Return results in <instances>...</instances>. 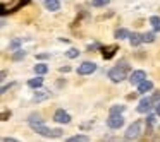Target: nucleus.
Returning <instances> with one entry per match:
<instances>
[{
  "mask_svg": "<svg viewBox=\"0 0 160 142\" xmlns=\"http://www.w3.org/2000/svg\"><path fill=\"white\" fill-rule=\"evenodd\" d=\"M11 87H14V82H12V84H9V86H4V87H2V94H5L9 89H11Z\"/></svg>",
  "mask_w": 160,
  "mask_h": 142,
  "instance_id": "c85d7f7f",
  "label": "nucleus"
},
{
  "mask_svg": "<svg viewBox=\"0 0 160 142\" xmlns=\"http://www.w3.org/2000/svg\"><path fill=\"white\" fill-rule=\"evenodd\" d=\"M71 67H60V72H69Z\"/></svg>",
  "mask_w": 160,
  "mask_h": 142,
  "instance_id": "2f4dec72",
  "label": "nucleus"
},
{
  "mask_svg": "<svg viewBox=\"0 0 160 142\" xmlns=\"http://www.w3.org/2000/svg\"><path fill=\"white\" fill-rule=\"evenodd\" d=\"M31 128L36 134L43 135V137H50V139H57V137L62 135V130H60V128H48V127H45V123H36V125H33Z\"/></svg>",
  "mask_w": 160,
  "mask_h": 142,
  "instance_id": "f257e3e1",
  "label": "nucleus"
},
{
  "mask_svg": "<svg viewBox=\"0 0 160 142\" xmlns=\"http://www.w3.org/2000/svg\"><path fill=\"white\" fill-rule=\"evenodd\" d=\"M128 76V65H121V67H114V69L108 70V79L112 82H122Z\"/></svg>",
  "mask_w": 160,
  "mask_h": 142,
  "instance_id": "f03ea898",
  "label": "nucleus"
},
{
  "mask_svg": "<svg viewBox=\"0 0 160 142\" xmlns=\"http://www.w3.org/2000/svg\"><path fill=\"white\" fill-rule=\"evenodd\" d=\"M155 41V34L153 33H145L143 34V43H153Z\"/></svg>",
  "mask_w": 160,
  "mask_h": 142,
  "instance_id": "4be33fe9",
  "label": "nucleus"
},
{
  "mask_svg": "<svg viewBox=\"0 0 160 142\" xmlns=\"http://www.w3.org/2000/svg\"><path fill=\"white\" fill-rule=\"evenodd\" d=\"M157 115H158V117H160V103L157 104Z\"/></svg>",
  "mask_w": 160,
  "mask_h": 142,
  "instance_id": "473e14b6",
  "label": "nucleus"
},
{
  "mask_svg": "<svg viewBox=\"0 0 160 142\" xmlns=\"http://www.w3.org/2000/svg\"><path fill=\"white\" fill-rule=\"evenodd\" d=\"M95 70H97V65H95L93 62H83L78 67V74H79V76H88V74L95 72Z\"/></svg>",
  "mask_w": 160,
  "mask_h": 142,
  "instance_id": "0eeeda50",
  "label": "nucleus"
},
{
  "mask_svg": "<svg viewBox=\"0 0 160 142\" xmlns=\"http://www.w3.org/2000/svg\"><path fill=\"white\" fill-rule=\"evenodd\" d=\"M129 41H131L132 46H138L143 43V34H139V33H132L131 36H129Z\"/></svg>",
  "mask_w": 160,
  "mask_h": 142,
  "instance_id": "ddd939ff",
  "label": "nucleus"
},
{
  "mask_svg": "<svg viewBox=\"0 0 160 142\" xmlns=\"http://www.w3.org/2000/svg\"><path fill=\"white\" fill-rule=\"evenodd\" d=\"M19 45H21V39H19V38H16V39H12V41H11L9 48H11V50H18V48H19Z\"/></svg>",
  "mask_w": 160,
  "mask_h": 142,
  "instance_id": "393cba45",
  "label": "nucleus"
},
{
  "mask_svg": "<svg viewBox=\"0 0 160 142\" xmlns=\"http://www.w3.org/2000/svg\"><path fill=\"white\" fill-rule=\"evenodd\" d=\"M139 134H141V121H134L126 130V139L128 140H134V139L139 137Z\"/></svg>",
  "mask_w": 160,
  "mask_h": 142,
  "instance_id": "7ed1b4c3",
  "label": "nucleus"
},
{
  "mask_svg": "<svg viewBox=\"0 0 160 142\" xmlns=\"http://www.w3.org/2000/svg\"><path fill=\"white\" fill-rule=\"evenodd\" d=\"M35 72L38 74V76H43V74L48 72V67H47L45 63H36V65H35Z\"/></svg>",
  "mask_w": 160,
  "mask_h": 142,
  "instance_id": "6ab92c4d",
  "label": "nucleus"
},
{
  "mask_svg": "<svg viewBox=\"0 0 160 142\" xmlns=\"http://www.w3.org/2000/svg\"><path fill=\"white\" fill-rule=\"evenodd\" d=\"M153 103H155V101H153L152 98H143V99L138 103V108H136V110H138L139 113H148V111L153 108Z\"/></svg>",
  "mask_w": 160,
  "mask_h": 142,
  "instance_id": "423d86ee",
  "label": "nucleus"
},
{
  "mask_svg": "<svg viewBox=\"0 0 160 142\" xmlns=\"http://www.w3.org/2000/svg\"><path fill=\"white\" fill-rule=\"evenodd\" d=\"M114 36H115L117 39H124V38H129V36H131V33H129L128 29H117Z\"/></svg>",
  "mask_w": 160,
  "mask_h": 142,
  "instance_id": "a211bd4d",
  "label": "nucleus"
},
{
  "mask_svg": "<svg viewBox=\"0 0 160 142\" xmlns=\"http://www.w3.org/2000/svg\"><path fill=\"white\" fill-rule=\"evenodd\" d=\"M152 99L155 101V103H160V91H157V93L153 94V96H152Z\"/></svg>",
  "mask_w": 160,
  "mask_h": 142,
  "instance_id": "bb28decb",
  "label": "nucleus"
},
{
  "mask_svg": "<svg viewBox=\"0 0 160 142\" xmlns=\"http://www.w3.org/2000/svg\"><path fill=\"white\" fill-rule=\"evenodd\" d=\"M29 4V0H14L11 5H5L2 4V16H5L7 12H14V11H19L21 7H24V5Z\"/></svg>",
  "mask_w": 160,
  "mask_h": 142,
  "instance_id": "20e7f679",
  "label": "nucleus"
},
{
  "mask_svg": "<svg viewBox=\"0 0 160 142\" xmlns=\"http://www.w3.org/2000/svg\"><path fill=\"white\" fill-rule=\"evenodd\" d=\"M107 125L108 128H121L124 125V118H122V115H110L107 120Z\"/></svg>",
  "mask_w": 160,
  "mask_h": 142,
  "instance_id": "6e6552de",
  "label": "nucleus"
},
{
  "mask_svg": "<svg viewBox=\"0 0 160 142\" xmlns=\"http://www.w3.org/2000/svg\"><path fill=\"white\" fill-rule=\"evenodd\" d=\"M53 120H55L57 123H69L71 115L67 113V111H64V110H57L55 115H53Z\"/></svg>",
  "mask_w": 160,
  "mask_h": 142,
  "instance_id": "1a4fd4ad",
  "label": "nucleus"
},
{
  "mask_svg": "<svg viewBox=\"0 0 160 142\" xmlns=\"http://www.w3.org/2000/svg\"><path fill=\"white\" fill-rule=\"evenodd\" d=\"M7 118H11V111H4L2 113V121H5Z\"/></svg>",
  "mask_w": 160,
  "mask_h": 142,
  "instance_id": "cd10ccee",
  "label": "nucleus"
},
{
  "mask_svg": "<svg viewBox=\"0 0 160 142\" xmlns=\"http://www.w3.org/2000/svg\"><path fill=\"white\" fill-rule=\"evenodd\" d=\"M115 142H128V139H126V140H115Z\"/></svg>",
  "mask_w": 160,
  "mask_h": 142,
  "instance_id": "72a5a7b5",
  "label": "nucleus"
},
{
  "mask_svg": "<svg viewBox=\"0 0 160 142\" xmlns=\"http://www.w3.org/2000/svg\"><path fill=\"white\" fill-rule=\"evenodd\" d=\"M143 80H146L145 70H134V72H131V76H129V82H131L132 86H139Z\"/></svg>",
  "mask_w": 160,
  "mask_h": 142,
  "instance_id": "39448f33",
  "label": "nucleus"
},
{
  "mask_svg": "<svg viewBox=\"0 0 160 142\" xmlns=\"http://www.w3.org/2000/svg\"><path fill=\"white\" fill-rule=\"evenodd\" d=\"M28 86L33 87V89H40L43 86V79L42 77H35V79H29L28 80Z\"/></svg>",
  "mask_w": 160,
  "mask_h": 142,
  "instance_id": "4468645a",
  "label": "nucleus"
},
{
  "mask_svg": "<svg viewBox=\"0 0 160 142\" xmlns=\"http://www.w3.org/2000/svg\"><path fill=\"white\" fill-rule=\"evenodd\" d=\"M108 2H110V0H91V5H93V7H103Z\"/></svg>",
  "mask_w": 160,
  "mask_h": 142,
  "instance_id": "5701e85b",
  "label": "nucleus"
},
{
  "mask_svg": "<svg viewBox=\"0 0 160 142\" xmlns=\"http://www.w3.org/2000/svg\"><path fill=\"white\" fill-rule=\"evenodd\" d=\"M4 142H19V140H16V139H12V137H5Z\"/></svg>",
  "mask_w": 160,
  "mask_h": 142,
  "instance_id": "7c9ffc66",
  "label": "nucleus"
},
{
  "mask_svg": "<svg viewBox=\"0 0 160 142\" xmlns=\"http://www.w3.org/2000/svg\"><path fill=\"white\" fill-rule=\"evenodd\" d=\"M124 110L126 106H122V104H114V106H110V115H122Z\"/></svg>",
  "mask_w": 160,
  "mask_h": 142,
  "instance_id": "aec40b11",
  "label": "nucleus"
},
{
  "mask_svg": "<svg viewBox=\"0 0 160 142\" xmlns=\"http://www.w3.org/2000/svg\"><path fill=\"white\" fill-rule=\"evenodd\" d=\"M66 55H67V57H69V58H76V57H78V55H79V52H78V50H76V48H71V50H69V52H67V53H66Z\"/></svg>",
  "mask_w": 160,
  "mask_h": 142,
  "instance_id": "a878e982",
  "label": "nucleus"
},
{
  "mask_svg": "<svg viewBox=\"0 0 160 142\" xmlns=\"http://www.w3.org/2000/svg\"><path fill=\"white\" fill-rule=\"evenodd\" d=\"M153 89V82L152 80H143L138 86V93H148V91Z\"/></svg>",
  "mask_w": 160,
  "mask_h": 142,
  "instance_id": "f8f14e48",
  "label": "nucleus"
},
{
  "mask_svg": "<svg viewBox=\"0 0 160 142\" xmlns=\"http://www.w3.org/2000/svg\"><path fill=\"white\" fill-rule=\"evenodd\" d=\"M28 121H29V125H36V123H43V120H42V115L40 113H31L29 115V118H28Z\"/></svg>",
  "mask_w": 160,
  "mask_h": 142,
  "instance_id": "dca6fc26",
  "label": "nucleus"
},
{
  "mask_svg": "<svg viewBox=\"0 0 160 142\" xmlns=\"http://www.w3.org/2000/svg\"><path fill=\"white\" fill-rule=\"evenodd\" d=\"M45 7L48 11H59L60 4H59V0H45Z\"/></svg>",
  "mask_w": 160,
  "mask_h": 142,
  "instance_id": "2eb2a0df",
  "label": "nucleus"
},
{
  "mask_svg": "<svg viewBox=\"0 0 160 142\" xmlns=\"http://www.w3.org/2000/svg\"><path fill=\"white\" fill-rule=\"evenodd\" d=\"M150 24L153 26L155 31H160V17L158 16H152V17H150Z\"/></svg>",
  "mask_w": 160,
  "mask_h": 142,
  "instance_id": "412c9836",
  "label": "nucleus"
},
{
  "mask_svg": "<svg viewBox=\"0 0 160 142\" xmlns=\"http://www.w3.org/2000/svg\"><path fill=\"white\" fill-rule=\"evenodd\" d=\"M48 98H50V91L40 89V91H36V93H35V96H33V101H36V103H42V101L48 99Z\"/></svg>",
  "mask_w": 160,
  "mask_h": 142,
  "instance_id": "9b49d317",
  "label": "nucleus"
},
{
  "mask_svg": "<svg viewBox=\"0 0 160 142\" xmlns=\"http://www.w3.org/2000/svg\"><path fill=\"white\" fill-rule=\"evenodd\" d=\"M117 46L115 45H110V46H105V48H102V57H103L105 60H110L112 57L115 55V52H117Z\"/></svg>",
  "mask_w": 160,
  "mask_h": 142,
  "instance_id": "9d476101",
  "label": "nucleus"
},
{
  "mask_svg": "<svg viewBox=\"0 0 160 142\" xmlns=\"http://www.w3.org/2000/svg\"><path fill=\"white\" fill-rule=\"evenodd\" d=\"M67 142H90V137H88V135L79 134V135H74V137H69V139H67Z\"/></svg>",
  "mask_w": 160,
  "mask_h": 142,
  "instance_id": "f3484780",
  "label": "nucleus"
},
{
  "mask_svg": "<svg viewBox=\"0 0 160 142\" xmlns=\"http://www.w3.org/2000/svg\"><path fill=\"white\" fill-rule=\"evenodd\" d=\"M24 55H26V53L22 52V50H16V53L12 55V58H14V60H22V58H24Z\"/></svg>",
  "mask_w": 160,
  "mask_h": 142,
  "instance_id": "b1692460",
  "label": "nucleus"
},
{
  "mask_svg": "<svg viewBox=\"0 0 160 142\" xmlns=\"http://www.w3.org/2000/svg\"><path fill=\"white\" fill-rule=\"evenodd\" d=\"M146 120H148V125H153V121H155V117H153V115H150Z\"/></svg>",
  "mask_w": 160,
  "mask_h": 142,
  "instance_id": "c756f323",
  "label": "nucleus"
}]
</instances>
